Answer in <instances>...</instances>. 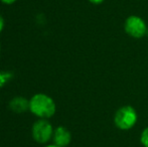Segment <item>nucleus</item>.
Wrapping results in <instances>:
<instances>
[{
    "label": "nucleus",
    "instance_id": "nucleus-11",
    "mask_svg": "<svg viewBox=\"0 0 148 147\" xmlns=\"http://www.w3.org/2000/svg\"><path fill=\"white\" fill-rule=\"evenodd\" d=\"M42 147H60V146L56 145V144H49V145H45V146H42Z\"/></svg>",
    "mask_w": 148,
    "mask_h": 147
},
{
    "label": "nucleus",
    "instance_id": "nucleus-8",
    "mask_svg": "<svg viewBox=\"0 0 148 147\" xmlns=\"http://www.w3.org/2000/svg\"><path fill=\"white\" fill-rule=\"evenodd\" d=\"M4 25H5V21H4V18L0 15V34L2 32V30L4 29Z\"/></svg>",
    "mask_w": 148,
    "mask_h": 147
},
{
    "label": "nucleus",
    "instance_id": "nucleus-5",
    "mask_svg": "<svg viewBox=\"0 0 148 147\" xmlns=\"http://www.w3.org/2000/svg\"><path fill=\"white\" fill-rule=\"evenodd\" d=\"M53 144L60 147H66L72 141V134L64 126H59L53 131Z\"/></svg>",
    "mask_w": 148,
    "mask_h": 147
},
{
    "label": "nucleus",
    "instance_id": "nucleus-1",
    "mask_svg": "<svg viewBox=\"0 0 148 147\" xmlns=\"http://www.w3.org/2000/svg\"><path fill=\"white\" fill-rule=\"evenodd\" d=\"M29 111L39 119H49L56 114L57 105L51 96L37 93L29 99Z\"/></svg>",
    "mask_w": 148,
    "mask_h": 147
},
{
    "label": "nucleus",
    "instance_id": "nucleus-6",
    "mask_svg": "<svg viewBox=\"0 0 148 147\" xmlns=\"http://www.w3.org/2000/svg\"><path fill=\"white\" fill-rule=\"evenodd\" d=\"M9 108L14 113H24L25 111L29 110V100L20 96L14 97L9 102Z\"/></svg>",
    "mask_w": 148,
    "mask_h": 147
},
{
    "label": "nucleus",
    "instance_id": "nucleus-10",
    "mask_svg": "<svg viewBox=\"0 0 148 147\" xmlns=\"http://www.w3.org/2000/svg\"><path fill=\"white\" fill-rule=\"evenodd\" d=\"M90 3L92 4H96V5H98V4H101L104 2V0H88Z\"/></svg>",
    "mask_w": 148,
    "mask_h": 147
},
{
    "label": "nucleus",
    "instance_id": "nucleus-3",
    "mask_svg": "<svg viewBox=\"0 0 148 147\" xmlns=\"http://www.w3.org/2000/svg\"><path fill=\"white\" fill-rule=\"evenodd\" d=\"M53 125L47 119H38L35 121L31 128V135L35 142L38 144H47L53 135Z\"/></svg>",
    "mask_w": 148,
    "mask_h": 147
},
{
    "label": "nucleus",
    "instance_id": "nucleus-2",
    "mask_svg": "<svg viewBox=\"0 0 148 147\" xmlns=\"http://www.w3.org/2000/svg\"><path fill=\"white\" fill-rule=\"evenodd\" d=\"M138 120L137 112L130 105L122 106L116 111L114 115V124L120 130H130L133 128Z\"/></svg>",
    "mask_w": 148,
    "mask_h": 147
},
{
    "label": "nucleus",
    "instance_id": "nucleus-9",
    "mask_svg": "<svg viewBox=\"0 0 148 147\" xmlns=\"http://www.w3.org/2000/svg\"><path fill=\"white\" fill-rule=\"evenodd\" d=\"M3 4H6V5H11V4L15 3L17 0H0Z\"/></svg>",
    "mask_w": 148,
    "mask_h": 147
},
{
    "label": "nucleus",
    "instance_id": "nucleus-12",
    "mask_svg": "<svg viewBox=\"0 0 148 147\" xmlns=\"http://www.w3.org/2000/svg\"><path fill=\"white\" fill-rule=\"evenodd\" d=\"M0 53H1V43H0Z\"/></svg>",
    "mask_w": 148,
    "mask_h": 147
},
{
    "label": "nucleus",
    "instance_id": "nucleus-7",
    "mask_svg": "<svg viewBox=\"0 0 148 147\" xmlns=\"http://www.w3.org/2000/svg\"><path fill=\"white\" fill-rule=\"evenodd\" d=\"M140 142L144 147H148V127L144 128L141 132L140 135Z\"/></svg>",
    "mask_w": 148,
    "mask_h": 147
},
{
    "label": "nucleus",
    "instance_id": "nucleus-4",
    "mask_svg": "<svg viewBox=\"0 0 148 147\" xmlns=\"http://www.w3.org/2000/svg\"><path fill=\"white\" fill-rule=\"evenodd\" d=\"M124 30L129 36L133 38H141L147 34L146 22L137 15H130L124 23Z\"/></svg>",
    "mask_w": 148,
    "mask_h": 147
}]
</instances>
